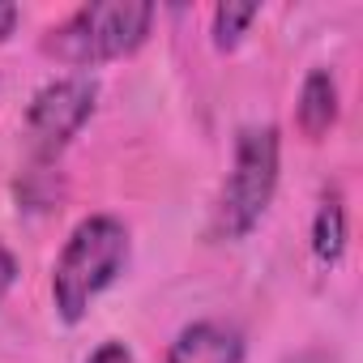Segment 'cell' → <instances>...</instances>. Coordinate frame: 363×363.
<instances>
[{
    "mask_svg": "<svg viewBox=\"0 0 363 363\" xmlns=\"http://www.w3.org/2000/svg\"><path fill=\"white\" fill-rule=\"evenodd\" d=\"M128 265V227L111 214H90L73 227V235L65 240L56 269H52V299L56 312L77 325L90 303L124 274Z\"/></svg>",
    "mask_w": 363,
    "mask_h": 363,
    "instance_id": "6da1fadb",
    "label": "cell"
},
{
    "mask_svg": "<svg viewBox=\"0 0 363 363\" xmlns=\"http://www.w3.org/2000/svg\"><path fill=\"white\" fill-rule=\"evenodd\" d=\"M278 167H282V137L274 124H248L235 137V158L223 179V193L214 201V240H244L265 218L278 193Z\"/></svg>",
    "mask_w": 363,
    "mask_h": 363,
    "instance_id": "7a4b0ae2",
    "label": "cell"
},
{
    "mask_svg": "<svg viewBox=\"0 0 363 363\" xmlns=\"http://www.w3.org/2000/svg\"><path fill=\"white\" fill-rule=\"evenodd\" d=\"M154 26V5L145 0H99L73 9L43 35V52L73 69H94L120 56H133Z\"/></svg>",
    "mask_w": 363,
    "mask_h": 363,
    "instance_id": "3957f363",
    "label": "cell"
},
{
    "mask_svg": "<svg viewBox=\"0 0 363 363\" xmlns=\"http://www.w3.org/2000/svg\"><path fill=\"white\" fill-rule=\"evenodd\" d=\"M94 103H99V82L94 77L73 73V77L48 82L26 107V141H30V150L39 158L60 154L82 133V124L94 116Z\"/></svg>",
    "mask_w": 363,
    "mask_h": 363,
    "instance_id": "277c9868",
    "label": "cell"
},
{
    "mask_svg": "<svg viewBox=\"0 0 363 363\" xmlns=\"http://www.w3.org/2000/svg\"><path fill=\"white\" fill-rule=\"evenodd\" d=\"M167 363H244V337L223 320H193L175 333Z\"/></svg>",
    "mask_w": 363,
    "mask_h": 363,
    "instance_id": "5b68a950",
    "label": "cell"
},
{
    "mask_svg": "<svg viewBox=\"0 0 363 363\" xmlns=\"http://www.w3.org/2000/svg\"><path fill=\"white\" fill-rule=\"evenodd\" d=\"M337 77L329 69H312L299 86V103H295V124L308 141H320L333 124H337Z\"/></svg>",
    "mask_w": 363,
    "mask_h": 363,
    "instance_id": "8992f818",
    "label": "cell"
},
{
    "mask_svg": "<svg viewBox=\"0 0 363 363\" xmlns=\"http://www.w3.org/2000/svg\"><path fill=\"white\" fill-rule=\"evenodd\" d=\"M346 240H350V218H346V201L337 189L320 193V206L312 214V257L320 265H337L346 257Z\"/></svg>",
    "mask_w": 363,
    "mask_h": 363,
    "instance_id": "52a82bcc",
    "label": "cell"
},
{
    "mask_svg": "<svg viewBox=\"0 0 363 363\" xmlns=\"http://www.w3.org/2000/svg\"><path fill=\"white\" fill-rule=\"evenodd\" d=\"M257 13H261V5H218L214 9V48L231 52L244 39V30L257 22Z\"/></svg>",
    "mask_w": 363,
    "mask_h": 363,
    "instance_id": "ba28073f",
    "label": "cell"
},
{
    "mask_svg": "<svg viewBox=\"0 0 363 363\" xmlns=\"http://www.w3.org/2000/svg\"><path fill=\"white\" fill-rule=\"evenodd\" d=\"M86 363H137V359H133V350H128L124 342H103V346L90 350Z\"/></svg>",
    "mask_w": 363,
    "mask_h": 363,
    "instance_id": "9c48e42d",
    "label": "cell"
},
{
    "mask_svg": "<svg viewBox=\"0 0 363 363\" xmlns=\"http://www.w3.org/2000/svg\"><path fill=\"white\" fill-rule=\"evenodd\" d=\"M13 282H18V257L0 244V303H5V295L13 291Z\"/></svg>",
    "mask_w": 363,
    "mask_h": 363,
    "instance_id": "30bf717a",
    "label": "cell"
},
{
    "mask_svg": "<svg viewBox=\"0 0 363 363\" xmlns=\"http://www.w3.org/2000/svg\"><path fill=\"white\" fill-rule=\"evenodd\" d=\"M18 18H22V9H18V5H0V43H5V39L13 35Z\"/></svg>",
    "mask_w": 363,
    "mask_h": 363,
    "instance_id": "8fae6325",
    "label": "cell"
}]
</instances>
